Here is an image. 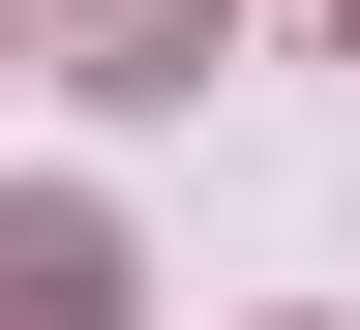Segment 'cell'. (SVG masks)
<instances>
[{
    "label": "cell",
    "instance_id": "obj_1",
    "mask_svg": "<svg viewBox=\"0 0 360 330\" xmlns=\"http://www.w3.org/2000/svg\"><path fill=\"white\" fill-rule=\"evenodd\" d=\"M30 30H60V90H120V120H150V90H210V30H240V0H30Z\"/></svg>",
    "mask_w": 360,
    "mask_h": 330
},
{
    "label": "cell",
    "instance_id": "obj_2",
    "mask_svg": "<svg viewBox=\"0 0 360 330\" xmlns=\"http://www.w3.org/2000/svg\"><path fill=\"white\" fill-rule=\"evenodd\" d=\"M150 270H120V210H0V330H120Z\"/></svg>",
    "mask_w": 360,
    "mask_h": 330
},
{
    "label": "cell",
    "instance_id": "obj_3",
    "mask_svg": "<svg viewBox=\"0 0 360 330\" xmlns=\"http://www.w3.org/2000/svg\"><path fill=\"white\" fill-rule=\"evenodd\" d=\"M0 61H30V0H0Z\"/></svg>",
    "mask_w": 360,
    "mask_h": 330
},
{
    "label": "cell",
    "instance_id": "obj_4",
    "mask_svg": "<svg viewBox=\"0 0 360 330\" xmlns=\"http://www.w3.org/2000/svg\"><path fill=\"white\" fill-rule=\"evenodd\" d=\"M330 30H360V0H330Z\"/></svg>",
    "mask_w": 360,
    "mask_h": 330
}]
</instances>
